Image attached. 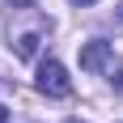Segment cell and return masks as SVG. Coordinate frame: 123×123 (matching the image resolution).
Here are the masks:
<instances>
[{
	"label": "cell",
	"instance_id": "obj_1",
	"mask_svg": "<svg viewBox=\"0 0 123 123\" xmlns=\"http://www.w3.org/2000/svg\"><path fill=\"white\" fill-rule=\"evenodd\" d=\"M38 89L47 98H68L72 93V81H68V72H64L60 60H43L38 64Z\"/></svg>",
	"mask_w": 123,
	"mask_h": 123
},
{
	"label": "cell",
	"instance_id": "obj_2",
	"mask_svg": "<svg viewBox=\"0 0 123 123\" xmlns=\"http://www.w3.org/2000/svg\"><path fill=\"white\" fill-rule=\"evenodd\" d=\"M106 64H111V43L93 38V43H85V47H81V68H85V72H102Z\"/></svg>",
	"mask_w": 123,
	"mask_h": 123
},
{
	"label": "cell",
	"instance_id": "obj_3",
	"mask_svg": "<svg viewBox=\"0 0 123 123\" xmlns=\"http://www.w3.org/2000/svg\"><path fill=\"white\" fill-rule=\"evenodd\" d=\"M111 81H115V89L123 93V68H119V76H111Z\"/></svg>",
	"mask_w": 123,
	"mask_h": 123
},
{
	"label": "cell",
	"instance_id": "obj_4",
	"mask_svg": "<svg viewBox=\"0 0 123 123\" xmlns=\"http://www.w3.org/2000/svg\"><path fill=\"white\" fill-rule=\"evenodd\" d=\"M0 123H9V111H4V106H0Z\"/></svg>",
	"mask_w": 123,
	"mask_h": 123
},
{
	"label": "cell",
	"instance_id": "obj_5",
	"mask_svg": "<svg viewBox=\"0 0 123 123\" xmlns=\"http://www.w3.org/2000/svg\"><path fill=\"white\" fill-rule=\"evenodd\" d=\"M72 4H93V0H72Z\"/></svg>",
	"mask_w": 123,
	"mask_h": 123
}]
</instances>
